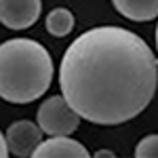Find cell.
I'll use <instances>...</instances> for the list:
<instances>
[{
  "mask_svg": "<svg viewBox=\"0 0 158 158\" xmlns=\"http://www.w3.org/2000/svg\"><path fill=\"white\" fill-rule=\"evenodd\" d=\"M158 59L146 40L118 25L93 27L74 40L59 65V89L80 118L114 127L150 106Z\"/></svg>",
  "mask_w": 158,
  "mask_h": 158,
  "instance_id": "6da1fadb",
  "label": "cell"
},
{
  "mask_svg": "<svg viewBox=\"0 0 158 158\" xmlns=\"http://www.w3.org/2000/svg\"><path fill=\"white\" fill-rule=\"evenodd\" d=\"M53 59L40 42L13 38L0 47V95L9 103L40 99L53 82Z\"/></svg>",
  "mask_w": 158,
  "mask_h": 158,
  "instance_id": "7a4b0ae2",
  "label": "cell"
},
{
  "mask_svg": "<svg viewBox=\"0 0 158 158\" xmlns=\"http://www.w3.org/2000/svg\"><path fill=\"white\" fill-rule=\"evenodd\" d=\"M36 118L44 135L55 137V135H72L78 129L80 114L68 103L63 95H53L40 103Z\"/></svg>",
  "mask_w": 158,
  "mask_h": 158,
  "instance_id": "3957f363",
  "label": "cell"
},
{
  "mask_svg": "<svg viewBox=\"0 0 158 158\" xmlns=\"http://www.w3.org/2000/svg\"><path fill=\"white\" fill-rule=\"evenodd\" d=\"M40 0H0V21L9 30H27L40 17Z\"/></svg>",
  "mask_w": 158,
  "mask_h": 158,
  "instance_id": "277c9868",
  "label": "cell"
},
{
  "mask_svg": "<svg viewBox=\"0 0 158 158\" xmlns=\"http://www.w3.org/2000/svg\"><path fill=\"white\" fill-rule=\"evenodd\" d=\"M42 133L44 131L40 129V124H34L30 120H17L4 131L11 146V154L19 158L34 156L38 146L42 143Z\"/></svg>",
  "mask_w": 158,
  "mask_h": 158,
  "instance_id": "5b68a950",
  "label": "cell"
},
{
  "mask_svg": "<svg viewBox=\"0 0 158 158\" xmlns=\"http://www.w3.org/2000/svg\"><path fill=\"white\" fill-rule=\"evenodd\" d=\"M36 158H86V150L80 141L72 139L70 135H55L49 139H42V143L34 152Z\"/></svg>",
  "mask_w": 158,
  "mask_h": 158,
  "instance_id": "8992f818",
  "label": "cell"
},
{
  "mask_svg": "<svg viewBox=\"0 0 158 158\" xmlns=\"http://www.w3.org/2000/svg\"><path fill=\"white\" fill-rule=\"evenodd\" d=\"M112 4L131 21H152L158 17V0H112Z\"/></svg>",
  "mask_w": 158,
  "mask_h": 158,
  "instance_id": "52a82bcc",
  "label": "cell"
},
{
  "mask_svg": "<svg viewBox=\"0 0 158 158\" xmlns=\"http://www.w3.org/2000/svg\"><path fill=\"white\" fill-rule=\"evenodd\" d=\"M44 25H47V32L51 36L63 38L74 30V15L65 6H57L47 15V23Z\"/></svg>",
  "mask_w": 158,
  "mask_h": 158,
  "instance_id": "ba28073f",
  "label": "cell"
},
{
  "mask_svg": "<svg viewBox=\"0 0 158 158\" xmlns=\"http://www.w3.org/2000/svg\"><path fill=\"white\" fill-rule=\"evenodd\" d=\"M135 156L137 158H158V135H146L143 139H139V143L135 148Z\"/></svg>",
  "mask_w": 158,
  "mask_h": 158,
  "instance_id": "9c48e42d",
  "label": "cell"
},
{
  "mask_svg": "<svg viewBox=\"0 0 158 158\" xmlns=\"http://www.w3.org/2000/svg\"><path fill=\"white\" fill-rule=\"evenodd\" d=\"M97 156H114V152H106V150H99Z\"/></svg>",
  "mask_w": 158,
  "mask_h": 158,
  "instance_id": "30bf717a",
  "label": "cell"
},
{
  "mask_svg": "<svg viewBox=\"0 0 158 158\" xmlns=\"http://www.w3.org/2000/svg\"><path fill=\"white\" fill-rule=\"evenodd\" d=\"M156 51H158V25H156Z\"/></svg>",
  "mask_w": 158,
  "mask_h": 158,
  "instance_id": "8fae6325",
  "label": "cell"
}]
</instances>
